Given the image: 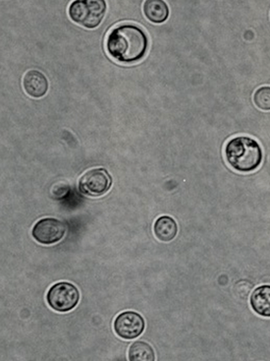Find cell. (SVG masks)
Returning <instances> with one entry per match:
<instances>
[{
	"mask_svg": "<svg viewBox=\"0 0 270 361\" xmlns=\"http://www.w3.org/2000/svg\"><path fill=\"white\" fill-rule=\"evenodd\" d=\"M254 102L262 111H270V87L264 86L257 89L254 94Z\"/></svg>",
	"mask_w": 270,
	"mask_h": 361,
	"instance_id": "4fadbf2b",
	"label": "cell"
},
{
	"mask_svg": "<svg viewBox=\"0 0 270 361\" xmlns=\"http://www.w3.org/2000/svg\"><path fill=\"white\" fill-rule=\"evenodd\" d=\"M25 92L33 98H41L49 90V81L41 72L30 71L23 79Z\"/></svg>",
	"mask_w": 270,
	"mask_h": 361,
	"instance_id": "ba28073f",
	"label": "cell"
},
{
	"mask_svg": "<svg viewBox=\"0 0 270 361\" xmlns=\"http://www.w3.org/2000/svg\"><path fill=\"white\" fill-rule=\"evenodd\" d=\"M234 290L236 295L239 296V298L246 300L248 296H249L250 291L252 290V285L248 283V281H240L235 286Z\"/></svg>",
	"mask_w": 270,
	"mask_h": 361,
	"instance_id": "5bb4252c",
	"label": "cell"
},
{
	"mask_svg": "<svg viewBox=\"0 0 270 361\" xmlns=\"http://www.w3.org/2000/svg\"><path fill=\"white\" fill-rule=\"evenodd\" d=\"M46 300L57 312H69L78 305L80 293L73 283L61 281L51 286L46 295Z\"/></svg>",
	"mask_w": 270,
	"mask_h": 361,
	"instance_id": "277c9868",
	"label": "cell"
},
{
	"mask_svg": "<svg viewBox=\"0 0 270 361\" xmlns=\"http://www.w3.org/2000/svg\"><path fill=\"white\" fill-rule=\"evenodd\" d=\"M225 158L235 171L251 173L261 166L262 147L251 137H235L225 147Z\"/></svg>",
	"mask_w": 270,
	"mask_h": 361,
	"instance_id": "7a4b0ae2",
	"label": "cell"
},
{
	"mask_svg": "<svg viewBox=\"0 0 270 361\" xmlns=\"http://www.w3.org/2000/svg\"><path fill=\"white\" fill-rule=\"evenodd\" d=\"M66 225L56 219L46 218L39 221L33 228V236L38 243L51 245L60 241L66 233Z\"/></svg>",
	"mask_w": 270,
	"mask_h": 361,
	"instance_id": "8992f818",
	"label": "cell"
},
{
	"mask_svg": "<svg viewBox=\"0 0 270 361\" xmlns=\"http://www.w3.org/2000/svg\"><path fill=\"white\" fill-rule=\"evenodd\" d=\"M146 323L142 316L134 311H126L114 321L116 335L124 340H133L140 337L145 330Z\"/></svg>",
	"mask_w": 270,
	"mask_h": 361,
	"instance_id": "52a82bcc",
	"label": "cell"
},
{
	"mask_svg": "<svg viewBox=\"0 0 270 361\" xmlns=\"http://www.w3.org/2000/svg\"><path fill=\"white\" fill-rule=\"evenodd\" d=\"M147 35L140 27L123 24L109 33L106 39L108 54L122 63H134L142 59L148 51Z\"/></svg>",
	"mask_w": 270,
	"mask_h": 361,
	"instance_id": "6da1fadb",
	"label": "cell"
},
{
	"mask_svg": "<svg viewBox=\"0 0 270 361\" xmlns=\"http://www.w3.org/2000/svg\"><path fill=\"white\" fill-rule=\"evenodd\" d=\"M250 303L257 315L270 318V286H261L252 291Z\"/></svg>",
	"mask_w": 270,
	"mask_h": 361,
	"instance_id": "9c48e42d",
	"label": "cell"
},
{
	"mask_svg": "<svg viewBox=\"0 0 270 361\" xmlns=\"http://www.w3.org/2000/svg\"><path fill=\"white\" fill-rule=\"evenodd\" d=\"M153 231L158 240L168 243V241L174 240L177 235L178 226L172 218L163 216L155 221Z\"/></svg>",
	"mask_w": 270,
	"mask_h": 361,
	"instance_id": "8fae6325",
	"label": "cell"
},
{
	"mask_svg": "<svg viewBox=\"0 0 270 361\" xmlns=\"http://www.w3.org/2000/svg\"><path fill=\"white\" fill-rule=\"evenodd\" d=\"M129 360L131 361H153L155 350L145 342H135L129 348Z\"/></svg>",
	"mask_w": 270,
	"mask_h": 361,
	"instance_id": "7c38bea8",
	"label": "cell"
},
{
	"mask_svg": "<svg viewBox=\"0 0 270 361\" xmlns=\"http://www.w3.org/2000/svg\"><path fill=\"white\" fill-rule=\"evenodd\" d=\"M112 184L110 174L105 169H93L86 171L79 180V190L90 197H100L108 192Z\"/></svg>",
	"mask_w": 270,
	"mask_h": 361,
	"instance_id": "5b68a950",
	"label": "cell"
},
{
	"mask_svg": "<svg viewBox=\"0 0 270 361\" xmlns=\"http://www.w3.org/2000/svg\"><path fill=\"white\" fill-rule=\"evenodd\" d=\"M143 13L153 23L162 24L169 16V8L163 0H147L143 4Z\"/></svg>",
	"mask_w": 270,
	"mask_h": 361,
	"instance_id": "30bf717a",
	"label": "cell"
},
{
	"mask_svg": "<svg viewBox=\"0 0 270 361\" xmlns=\"http://www.w3.org/2000/svg\"><path fill=\"white\" fill-rule=\"evenodd\" d=\"M106 13L103 0H77L69 7V16L75 23L88 29L100 26Z\"/></svg>",
	"mask_w": 270,
	"mask_h": 361,
	"instance_id": "3957f363",
	"label": "cell"
}]
</instances>
